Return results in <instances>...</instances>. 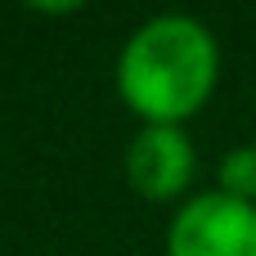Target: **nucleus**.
Here are the masks:
<instances>
[{
	"label": "nucleus",
	"mask_w": 256,
	"mask_h": 256,
	"mask_svg": "<svg viewBox=\"0 0 256 256\" xmlns=\"http://www.w3.org/2000/svg\"><path fill=\"white\" fill-rule=\"evenodd\" d=\"M216 36L189 14L148 18L117 58V90L148 126H180L216 86Z\"/></svg>",
	"instance_id": "obj_1"
},
{
	"label": "nucleus",
	"mask_w": 256,
	"mask_h": 256,
	"mask_svg": "<svg viewBox=\"0 0 256 256\" xmlns=\"http://www.w3.org/2000/svg\"><path fill=\"white\" fill-rule=\"evenodd\" d=\"M166 256H256V202L220 189L189 198L171 220Z\"/></svg>",
	"instance_id": "obj_2"
},
{
	"label": "nucleus",
	"mask_w": 256,
	"mask_h": 256,
	"mask_svg": "<svg viewBox=\"0 0 256 256\" xmlns=\"http://www.w3.org/2000/svg\"><path fill=\"white\" fill-rule=\"evenodd\" d=\"M194 176V144L184 126H144L126 148V180L144 198H176Z\"/></svg>",
	"instance_id": "obj_3"
},
{
	"label": "nucleus",
	"mask_w": 256,
	"mask_h": 256,
	"mask_svg": "<svg viewBox=\"0 0 256 256\" xmlns=\"http://www.w3.org/2000/svg\"><path fill=\"white\" fill-rule=\"evenodd\" d=\"M220 194H234L243 202L256 198V144H238L220 158Z\"/></svg>",
	"instance_id": "obj_4"
}]
</instances>
